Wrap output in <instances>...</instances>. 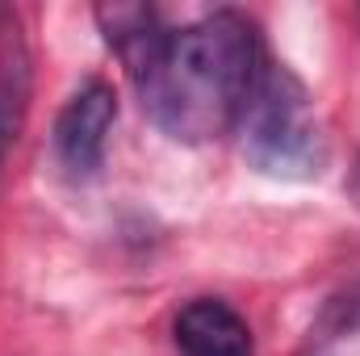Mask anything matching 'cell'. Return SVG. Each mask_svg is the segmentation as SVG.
I'll return each mask as SVG.
<instances>
[{
    "label": "cell",
    "mask_w": 360,
    "mask_h": 356,
    "mask_svg": "<svg viewBox=\"0 0 360 356\" xmlns=\"http://www.w3.org/2000/svg\"><path fill=\"white\" fill-rule=\"evenodd\" d=\"M117 117V92L105 80H89L68 96L55 117V155L72 177H92L105 164V143Z\"/></svg>",
    "instance_id": "3957f363"
},
{
    "label": "cell",
    "mask_w": 360,
    "mask_h": 356,
    "mask_svg": "<svg viewBox=\"0 0 360 356\" xmlns=\"http://www.w3.org/2000/svg\"><path fill=\"white\" fill-rule=\"evenodd\" d=\"M239 143L256 172L276 180H314L327 168V130L306 84L285 68L264 59L248 105L239 113Z\"/></svg>",
    "instance_id": "7a4b0ae2"
},
{
    "label": "cell",
    "mask_w": 360,
    "mask_h": 356,
    "mask_svg": "<svg viewBox=\"0 0 360 356\" xmlns=\"http://www.w3.org/2000/svg\"><path fill=\"white\" fill-rule=\"evenodd\" d=\"M180 356H256L248 319L222 298H193L172 323Z\"/></svg>",
    "instance_id": "277c9868"
},
{
    "label": "cell",
    "mask_w": 360,
    "mask_h": 356,
    "mask_svg": "<svg viewBox=\"0 0 360 356\" xmlns=\"http://www.w3.org/2000/svg\"><path fill=\"white\" fill-rule=\"evenodd\" d=\"M30 84H34V68H30V42H25L21 17L8 4H0V164L25 122Z\"/></svg>",
    "instance_id": "5b68a950"
},
{
    "label": "cell",
    "mask_w": 360,
    "mask_h": 356,
    "mask_svg": "<svg viewBox=\"0 0 360 356\" xmlns=\"http://www.w3.org/2000/svg\"><path fill=\"white\" fill-rule=\"evenodd\" d=\"M96 25H101L105 42L117 51V59L126 63L130 80L155 59V51L172 34L151 4H101L96 8Z\"/></svg>",
    "instance_id": "8992f818"
},
{
    "label": "cell",
    "mask_w": 360,
    "mask_h": 356,
    "mask_svg": "<svg viewBox=\"0 0 360 356\" xmlns=\"http://www.w3.org/2000/svg\"><path fill=\"white\" fill-rule=\"evenodd\" d=\"M264 68V42L248 13L218 8L172 30L134 76L143 109L176 143H210L239 126L248 92Z\"/></svg>",
    "instance_id": "6da1fadb"
}]
</instances>
